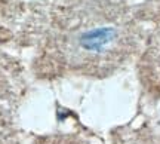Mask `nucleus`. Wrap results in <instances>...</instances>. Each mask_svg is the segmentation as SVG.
Wrapping results in <instances>:
<instances>
[{"label":"nucleus","instance_id":"1","mask_svg":"<svg viewBox=\"0 0 160 144\" xmlns=\"http://www.w3.org/2000/svg\"><path fill=\"white\" fill-rule=\"evenodd\" d=\"M58 42L65 64L89 73H105L132 51L133 23L120 6L97 5L79 13Z\"/></svg>","mask_w":160,"mask_h":144}]
</instances>
